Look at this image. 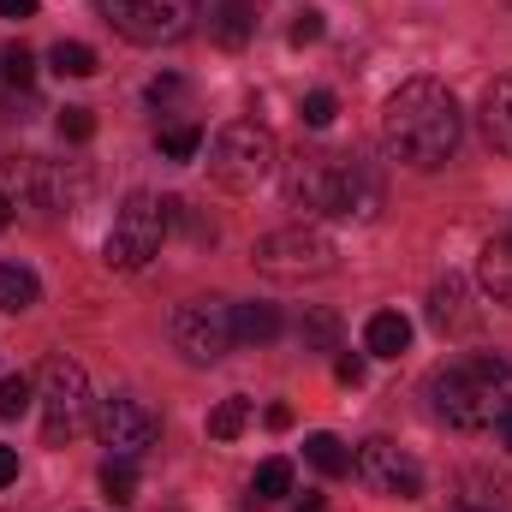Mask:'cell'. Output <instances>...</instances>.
<instances>
[{
  "mask_svg": "<svg viewBox=\"0 0 512 512\" xmlns=\"http://www.w3.org/2000/svg\"><path fill=\"white\" fill-rule=\"evenodd\" d=\"M48 66L60 72V78H96V48L90 42H54V54H48Z\"/></svg>",
  "mask_w": 512,
  "mask_h": 512,
  "instance_id": "obj_21",
  "label": "cell"
},
{
  "mask_svg": "<svg viewBox=\"0 0 512 512\" xmlns=\"http://www.w3.org/2000/svg\"><path fill=\"white\" fill-rule=\"evenodd\" d=\"M96 12L137 48H161V42H179L191 30V0H96Z\"/></svg>",
  "mask_w": 512,
  "mask_h": 512,
  "instance_id": "obj_9",
  "label": "cell"
},
{
  "mask_svg": "<svg viewBox=\"0 0 512 512\" xmlns=\"http://www.w3.org/2000/svg\"><path fill=\"white\" fill-rule=\"evenodd\" d=\"M286 36H292V48H310V42H322V12H298Z\"/></svg>",
  "mask_w": 512,
  "mask_h": 512,
  "instance_id": "obj_31",
  "label": "cell"
},
{
  "mask_svg": "<svg viewBox=\"0 0 512 512\" xmlns=\"http://www.w3.org/2000/svg\"><path fill=\"white\" fill-rule=\"evenodd\" d=\"M334 114H340V102H334V90H310L304 96V126H334Z\"/></svg>",
  "mask_w": 512,
  "mask_h": 512,
  "instance_id": "obj_29",
  "label": "cell"
},
{
  "mask_svg": "<svg viewBox=\"0 0 512 512\" xmlns=\"http://www.w3.org/2000/svg\"><path fill=\"white\" fill-rule=\"evenodd\" d=\"M495 429H501V447H507V453H512V411H507V417H501V423H495Z\"/></svg>",
  "mask_w": 512,
  "mask_h": 512,
  "instance_id": "obj_37",
  "label": "cell"
},
{
  "mask_svg": "<svg viewBox=\"0 0 512 512\" xmlns=\"http://www.w3.org/2000/svg\"><path fill=\"white\" fill-rule=\"evenodd\" d=\"M173 233V197H149V191H137L126 197V209L114 215V227H108V268H120V274H137L149 256H161V239Z\"/></svg>",
  "mask_w": 512,
  "mask_h": 512,
  "instance_id": "obj_5",
  "label": "cell"
},
{
  "mask_svg": "<svg viewBox=\"0 0 512 512\" xmlns=\"http://www.w3.org/2000/svg\"><path fill=\"white\" fill-rule=\"evenodd\" d=\"M173 346L191 358V364H221L239 340H233V304L227 298H191L173 310Z\"/></svg>",
  "mask_w": 512,
  "mask_h": 512,
  "instance_id": "obj_8",
  "label": "cell"
},
{
  "mask_svg": "<svg viewBox=\"0 0 512 512\" xmlns=\"http://www.w3.org/2000/svg\"><path fill=\"white\" fill-rule=\"evenodd\" d=\"M30 197H36L42 209H54V215H72V209L90 197V173H84L78 161H42V167L30 173Z\"/></svg>",
  "mask_w": 512,
  "mask_h": 512,
  "instance_id": "obj_12",
  "label": "cell"
},
{
  "mask_svg": "<svg viewBox=\"0 0 512 512\" xmlns=\"http://www.w3.org/2000/svg\"><path fill=\"white\" fill-rule=\"evenodd\" d=\"M0 78H6V84H18V90H24V84H30V78H36V54H30V48H24V42H12V48H0Z\"/></svg>",
  "mask_w": 512,
  "mask_h": 512,
  "instance_id": "obj_27",
  "label": "cell"
},
{
  "mask_svg": "<svg viewBox=\"0 0 512 512\" xmlns=\"http://www.w3.org/2000/svg\"><path fill=\"white\" fill-rule=\"evenodd\" d=\"M429 328H435V334H465V328H477V310H471V292H465L459 274L435 280V292H429Z\"/></svg>",
  "mask_w": 512,
  "mask_h": 512,
  "instance_id": "obj_13",
  "label": "cell"
},
{
  "mask_svg": "<svg viewBox=\"0 0 512 512\" xmlns=\"http://www.w3.org/2000/svg\"><path fill=\"white\" fill-rule=\"evenodd\" d=\"M483 137L501 149V155H512V72H501L489 90H483Z\"/></svg>",
  "mask_w": 512,
  "mask_h": 512,
  "instance_id": "obj_15",
  "label": "cell"
},
{
  "mask_svg": "<svg viewBox=\"0 0 512 512\" xmlns=\"http://www.w3.org/2000/svg\"><path fill=\"white\" fill-rule=\"evenodd\" d=\"M334 334H340V322H334V310H316V316L304 322V346H334Z\"/></svg>",
  "mask_w": 512,
  "mask_h": 512,
  "instance_id": "obj_30",
  "label": "cell"
},
{
  "mask_svg": "<svg viewBox=\"0 0 512 512\" xmlns=\"http://www.w3.org/2000/svg\"><path fill=\"white\" fill-rule=\"evenodd\" d=\"M286 197L304 215H334V221H370L382 209V179L358 155L334 149H298L286 161Z\"/></svg>",
  "mask_w": 512,
  "mask_h": 512,
  "instance_id": "obj_2",
  "label": "cell"
},
{
  "mask_svg": "<svg viewBox=\"0 0 512 512\" xmlns=\"http://www.w3.org/2000/svg\"><path fill=\"white\" fill-rule=\"evenodd\" d=\"M334 256L340 251L322 227H274L256 239L251 262L268 280H322V274H334Z\"/></svg>",
  "mask_w": 512,
  "mask_h": 512,
  "instance_id": "obj_6",
  "label": "cell"
},
{
  "mask_svg": "<svg viewBox=\"0 0 512 512\" xmlns=\"http://www.w3.org/2000/svg\"><path fill=\"white\" fill-rule=\"evenodd\" d=\"M334 376L346 387H358L364 382V352H340V358H334Z\"/></svg>",
  "mask_w": 512,
  "mask_h": 512,
  "instance_id": "obj_33",
  "label": "cell"
},
{
  "mask_svg": "<svg viewBox=\"0 0 512 512\" xmlns=\"http://www.w3.org/2000/svg\"><path fill=\"white\" fill-rule=\"evenodd\" d=\"M102 495H108L114 507L137 501V465H131V459H114V453H108V465H102Z\"/></svg>",
  "mask_w": 512,
  "mask_h": 512,
  "instance_id": "obj_24",
  "label": "cell"
},
{
  "mask_svg": "<svg viewBox=\"0 0 512 512\" xmlns=\"http://www.w3.org/2000/svg\"><path fill=\"white\" fill-rule=\"evenodd\" d=\"M274 334H280L274 304H233V340L239 346H268Z\"/></svg>",
  "mask_w": 512,
  "mask_h": 512,
  "instance_id": "obj_17",
  "label": "cell"
},
{
  "mask_svg": "<svg viewBox=\"0 0 512 512\" xmlns=\"http://www.w3.org/2000/svg\"><path fill=\"white\" fill-rule=\"evenodd\" d=\"M352 471H358L364 489L382 495V501H417V495H423V465H417L399 441H387V435H370V441L352 453Z\"/></svg>",
  "mask_w": 512,
  "mask_h": 512,
  "instance_id": "obj_10",
  "label": "cell"
},
{
  "mask_svg": "<svg viewBox=\"0 0 512 512\" xmlns=\"http://www.w3.org/2000/svg\"><path fill=\"white\" fill-rule=\"evenodd\" d=\"M6 227H12V197L0 191V233H6Z\"/></svg>",
  "mask_w": 512,
  "mask_h": 512,
  "instance_id": "obj_36",
  "label": "cell"
},
{
  "mask_svg": "<svg viewBox=\"0 0 512 512\" xmlns=\"http://www.w3.org/2000/svg\"><path fill=\"white\" fill-rule=\"evenodd\" d=\"M477 280H483V292H489L495 304H512V239H501V245H489V251H483Z\"/></svg>",
  "mask_w": 512,
  "mask_h": 512,
  "instance_id": "obj_18",
  "label": "cell"
},
{
  "mask_svg": "<svg viewBox=\"0 0 512 512\" xmlns=\"http://www.w3.org/2000/svg\"><path fill=\"white\" fill-rule=\"evenodd\" d=\"M155 143H161V155H167V161H191V155L203 149V131L191 126V120H173V126H161Z\"/></svg>",
  "mask_w": 512,
  "mask_h": 512,
  "instance_id": "obj_25",
  "label": "cell"
},
{
  "mask_svg": "<svg viewBox=\"0 0 512 512\" xmlns=\"http://www.w3.org/2000/svg\"><path fill=\"white\" fill-rule=\"evenodd\" d=\"M465 137V120H459V102L447 84L435 78H405L382 108V143L393 161L405 167H441Z\"/></svg>",
  "mask_w": 512,
  "mask_h": 512,
  "instance_id": "obj_1",
  "label": "cell"
},
{
  "mask_svg": "<svg viewBox=\"0 0 512 512\" xmlns=\"http://www.w3.org/2000/svg\"><path fill=\"white\" fill-rule=\"evenodd\" d=\"M60 137L66 143H90L96 137V114L90 108H60Z\"/></svg>",
  "mask_w": 512,
  "mask_h": 512,
  "instance_id": "obj_28",
  "label": "cell"
},
{
  "mask_svg": "<svg viewBox=\"0 0 512 512\" xmlns=\"http://www.w3.org/2000/svg\"><path fill=\"white\" fill-rule=\"evenodd\" d=\"M12 483H18V447L0 441V489H12Z\"/></svg>",
  "mask_w": 512,
  "mask_h": 512,
  "instance_id": "obj_34",
  "label": "cell"
},
{
  "mask_svg": "<svg viewBox=\"0 0 512 512\" xmlns=\"http://www.w3.org/2000/svg\"><path fill=\"white\" fill-rule=\"evenodd\" d=\"M30 399H36V382H30V376H0V423L24 417Z\"/></svg>",
  "mask_w": 512,
  "mask_h": 512,
  "instance_id": "obj_26",
  "label": "cell"
},
{
  "mask_svg": "<svg viewBox=\"0 0 512 512\" xmlns=\"http://www.w3.org/2000/svg\"><path fill=\"white\" fill-rule=\"evenodd\" d=\"M0 18L24 24V18H36V0H0Z\"/></svg>",
  "mask_w": 512,
  "mask_h": 512,
  "instance_id": "obj_35",
  "label": "cell"
},
{
  "mask_svg": "<svg viewBox=\"0 0 512 512\" xmlns=\"http://www.w3.org/2000/svg\"><path fill=\"white\" fill-rule=\"evenodd\" d=\"M429 405L447 429H489L512 411V364L501 352H465L429 376Z\"/></svg>",
  "mask_w": 512,
  "mask_h": 512,
  "instance_id": "obj_3",
  "label": "cell"
},
{
  "mask_svg": "<svg viewBox=\"0 0 512 512\" xmlns=\"http://www.w3.org/2000/svg\"><path fill=\"white\" fill-rule=\"evenodd\" d=\"M149 102H155V108H173V102H185V78H173V72H161V78L149 84Z\"/></svg>",
  "mask_w": 512,
  "mask_h": 512,
  "instance_id": "obj_32",
  "label": "cell"
},
{
  "mask_svg": "<svg viewBox=\"0 0 512 512\" xmlns=\"http://www.w3.org/2000/svg\"><path fill=\"white\" fill-rule=\"evenodd\" d=\"M245 423H251V399H245V393H233V399H221V405L209 411V435H215V441H239Z\"/></svg>",
  "mask_w": 512,
  "mask_h": 512,
  "instance_id": "obj_22",
  "label": "cell"
},
{
  "mask_svg": "<svg viewBox=\"0 0 512 512\" xmlns=\"http://www.w3.org/2000/svg\"><path fill=\"white\" fill-rule=\"evenodd\" d=\"M465 512H477V507H465Z\"/></svg>",
  "mask_w": 512,
  "mask_h": 512,
  "instance_id": "obj_38",
  "label": "cell"
},
{
  "mask_svg": "<svg viewBox=\"0 0 512 512\" xmlns=\"http://www.w3.org/2000/svg\"><path fill=\"white\" fill-rule=\"evenodd\" d=\"M36 298H42V280H36L24 262H0V310L18 316V310H30Z\"/></svg>",
  "mask_w": 512,
  "mask_h": 512,
  "instance_id": "obj_20",
  "label": "cell"
},
{
  "mask_svg": "<svg viewBox=\"0 0 512 512\" xmlns=\"http://www.w3.org/2000/svg\"><path fill=\"white\" fill-rule=\"evenodd\" d=\"M84 417H90V376H84V364L48 358L42 364V441L48 447L72 441L84 429Z\"/></svg>",
  "mask_w": 512,
  "mask_h": 512,
  "instance_id": "obj_7",
  "label": "cell"
},
{
  "mask_svg": "<svg viewBox=\"0 0 512 512\" xmlns=\"http://www.w3.org/2000/svg\"><path fill=\"white\" fill-rule=\"evenodd\" d=\"M411 346V322L399 316V310H376L370 322H364V352H376V358H399Z\"/></svg>",
  "mask_w": 512,
  "mask_h": 512,
  "instance_id": "obj_16",
  "label": "cell"
},
{
  "mask_svg": "<svg viewBox=\"0 0 512 512\" xmlns=\"http://www.w3.org/2000/svg\"><path fill=\"white\" fill-rule=\"evenodd\" d=\"M203 18H209V36L221 42V48H245L256 30V12L251 0H209L203 6Z\"/></svg>",
  "mask_w": 512,
  "mask_h": 512,
  "instance_id": "obj_14",
  "label": "cell"
},
{
  "mask_svg": "<svg viewBox=\"0 0 512 512\" xmlns=\"http://www.w3.org/2000/svg\"><path fill=\"white\" fill-rule=\"evenodd\" d=\"M96 435H102V447L114 453V459H137V453H149L155 441H161V417L143 405V399H131V393H108V399H96Z\"/></svg>",
  "mask_w": 512,
  "mask_h": 512,
  "instance_id": "obj_11",
  "label": "cell"
},
{
  "mask_svg": "<svg viewBox=\"0 0 512 512\" xmlns=\"http://www.w3.org/2000/svg\"><path fill=\"white\" fill-rule=\"evenodd\" d=\"M274 161H280V143H274V131L256 126V120H233V126L215 131V143H209V179L221 185V191H256L268 173H274Z\"/></svg>",
  "mask_w": 512,
  "mask_h": 512,
  "instance_id": "obj_4",
  "label": "cell"
},
{
  "mask_svg": "<svg viewBox=\"0 0 512 512\" xmlns=\"http://www.w3.org/2000/svg\"><path fill=\"white\" fill-rule=\"evenodd\" d=\"M251 495L256 501H286L292 495V465L286 459H262L256 477H251Z\"/></svg>",
  "mask_w": 512,
  "mask_h": 512,
  "instance_id": "obj_23",
  "label": "cell"
},
{
  "mask_svg": "<svg viewBox=\"0 0 512 512\" xmlns=\"http://www.w3.org/2000/svg\"><path fill=\"white\" fill-rule=\"evenodd\" d=\"M304 459H310L322 477H346V471H352V447H346L340 435H328V429L304 435Z\"/></svg>",
  "mask_w": 512,
  "mask_h": 512,
  "instance_id": "obj_19",
  "label": "cell"
}]
</instances>
